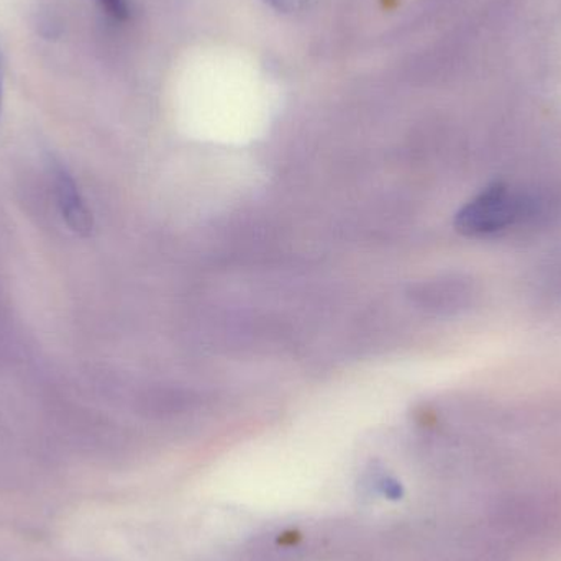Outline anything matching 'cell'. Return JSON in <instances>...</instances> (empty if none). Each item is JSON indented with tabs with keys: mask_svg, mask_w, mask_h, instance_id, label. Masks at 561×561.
<instances>
[{
	"mask_svg": "<svg viewBox=\"0 0 561 561\" xmlns=\"http://www.w3.org/2000/svg\"><path fill=\"white\" fill-rule=\"evenodd\" d=\"M53 197L62 222L79 237H89L94 230V216L68 168L61 163L49 167Z\"/></svg>",
	"mask_w": 561,
	"mask_h": 561,
	"instance_id": "cell-2",
	"label": "cell"
},
{
	"mask_svg": "<svg viewBox=\"0 0 561 561\" xmlns=\"http://www.w3.org/2000/svg\"><path fill=\"white\" fill-rule=\"evenodd\" d=\"M105 15L115 22H127L131 16V5L128 0H95Z\"/></svg>",
	"mask_w": 561,
	"mask_h": 561,
	"instance_id": "cell-3",
	"label": "cell"
},
{
	"mask_svg": "<svg viewBox=\"0 0 561 561\" xmlns=\"http://www.w3.org/2000/svg\"><path fill=\"white\" fill-rule=\"evenodd\" d=\"M516 216L517 201L510 187L493 184L458 210L455 229L463 237L481 239L506 229Z\"/></svg>",
	"mask_w": 561,
	"mask_h": 561,
	"instance_id": "cell-1",
	"label": "cell"
},
{
	"mask_svg": "<svg viewBox=\"0 0 561 561\" xmlns=\"http://www.w3.org/2000/svg\"><path fill=\"white\" fill-rule=\"evenodd\" d=\"M2 92H3V65H2V56H0V107H2Z\"/></svg>",
	"mask_w": 561,
	"mask_h": 561,
	"instance_id": "cell-5",
	"label": "cell"
},
{
	"mask_svg": "<svg viewBox=\"0 0 561 561\" xmlns=\"http://www.w3.org/2000/svg\"><path fill=\"white\" fill-rule=\"evenodd\" d=\"M263 2L268 3L270 7L279 10V12L293 13L302 10L309 3V0H263Z\"/></svg>",
	"mask_w": 561,
	"mask_h": 561,
	"instance_id": "cell-4",
	"label": "cell"
}]
</instances>
